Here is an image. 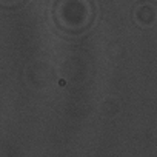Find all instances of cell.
<instances>
[{"label":"cell","instance_id":"obj_2","mask_svg":"<svg viewBox=\"0 0 157 157\" xmlns=\"http://www.w3.org/2000/svg\"><path fill=\"white\" fill-rule=\"evenodd\" d=\"M23 0H0V5L3 6H16L19 3H22Z\"/></svg>","mask_w":157,"mask_h":157},{"label":"cell","instance_id":"obj_1","mask_svg":"<svg viewBox=\"0 0 157 157\" xmlns=\"http://www.w3.org/2000/svg\"><path fill=\"white\" fill-rule=\"evenodd\" d=\"M93 16L90 0H59L56 17L59 23L68 29H80L86 26Z\"/></svg>","mask_w":157,"mask_h":157}]
</instances>
